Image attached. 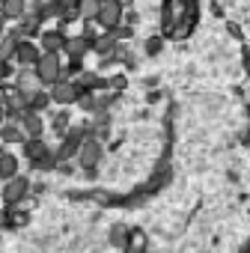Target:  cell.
Listing matches in <instances>:
<instances>
[{"instance_id":"cell-6","label":"cell","mask_w":250,"mask_h":253,"mask_svg":"<svg viewBox=\"0 0 250 253\" xmlns=\"http://www.w3.org/2000/svg\"><path fill=\"white\" fill-rule=\"evenodd\" d=\"M39 57H42V48H39L36 42H30V39H24V42H18V51H15V60H18V66H21V69H33V66L39 63Z\"/></svg>"},{"instance_id":"cell-10","label":"cell","mask_w":250,"mask_h":253,"mask_svg":"<svg viewBox=\"0 0 250 253\" xmlns=\"http://www.w3.org/2000/svg\"><path fill=\"white\" fill-rule=\"evenodd\" d=\"M116 48H119V39H116L113 33H104V36H98V39L92 42V51H95L98 57H104V60H107V57H113V51H116Z\"/></svg>"},{"instance_id":"cell-27","label":"cell","mask_w":250,"mask_h":253,"mask_svg":"<svg viewBox=\"0 0 250 253\" xmlns=\"http://www.w3.org/2000/svg\"><path fill=\"white\" fill-rule=\"evenodd\" d=\"M0 223H6V214H0Z\"/></svg>"},{"instance_id":"cell-4","label":"cell","mask_w":250,"mask_h":253,"mask_svg":"<svg viewBox=\"0 0 250 253\" xmlns=\"http://www.w3.org/2000/svg\"><path fill=\"white\" fill-rule=\"evenodd\" d=\"M66 42H69V36L63 33V24H60L57 30H42V36H39V48H42V54L66 51Z\"/></svg>"},{"instance_id":"cell-1","label":"cell","mask_w":250,"mask_h":253,"mask_svg":"<svg viewBox=\"0 0 250 253\" xmlns=\"http://www.w3.org/2000/svg\"><path fill=\"white\" fill-rule=\"evenodd\" d=\"M95 24H98L104 33L116 30V27L122 24V0H104L101 9H98V15H95Z\"/></svg>"},{"instance_id":"cell-9","label":"cell","mask_w":250,"mask_h":253,"mask_svg":"<svg viewBox=\"0 0 250 253\" xmlns=\"http://www.w3.org/2000/svg\"><path fill=\"white\" fill-rule=\"evenodd\" d=\"M18 125H21V131L27 137H42V131H45V122H42V116L36 110H24V116H21Z\"/></svg>"},{"instance_id":"cell-15","label":"cell","mask_w":250,"mask_h":253,"mask_svg":"<svg viewBox=\"0 0 250 253\" xmlns=\"http://www.w3.org/2000/svg\"><path fill=\"white\" fill-rule=\"evenodd\" d=\"M57 3H60V21L63 24L81 18V0H57Z\"/></svg>"},{"instance_id":"cell-23","label":"cell","mask_w":250,"mask_h":253,"mask_svg":"<svg viewBox=\"0 0 250 253\" xmlns=\"http://www.w3.org/2000/svg\"><path fill=\"white\" fill-rule=\"evenodd\" d=\"M110 86H116V89H119V86H125V78H122V75H116V78L110 81Z\"/></svg>"},{"instance_id":"cell-18","label":"cell","mask_w":250,"mask_h":253,"mask_svg":"<svg viewBox=\"0 0 250 253\" xmlns=\"http://www.w3.org/2000/svg\"><path fill=\"white\" fill-rule=\"evenodd\" d=\"M69 125H72V116H69V110H60V113L54 116V122H51V128H54L57 134H66V131H69Z\"/></svg>"},{"instance_id":"cell-13","label":"cell","mask_w":250,"mask_h":253,"mask_svg":"<svg viewBox=\"0 0 250 253\" xmlns=\"http://www.w3.org/2000/svg\"><path fill=\"white\" fill-rule=\"evenodd\" d=\"M15 176H18V158L12 152H3V155H0V179L9 182Z\"/></svg>"},{"instance_id":"cell-24","label":"cell","mask_w":250,"mask_h":253,"mask_svg":"<svg viewBox=\"0 0 250 253\" xmlns=\"http://www.w3.org/2000/svg\"><path fill=\"white\" fill-rule=\"evenodd\" d=\"M0 21H6V6H3V0H0Z\"/></svg>"},{"instance_id":"cell-12","label":"cell","mask_w":250,"mask_h":253,"mask_svg":"<svg viewBox=\"0 0 250 253\" xmlns=\"http://www.w3.org/2000/svg\"><path fill=\"white\" fill-rule=\"evenodd\" d=\"M92 48V42L86 39V36H75V39H69L66 42V54L72 57V60H83V54Z\"/></svg>"},{"instance_id":"cell-16","label":"cell","mask_w":250,"mask_h":253,"mask_svg":"<svg viewBox=\"0 0 250 253\" xmlns=\"http://www.w3.org/2000/svg\"><path fill=\"white\" fill-rule=\"evenodd\" d=\"M51 101H54V98H51V92L36 89V92L27 98V107H30V110H36V113H42V110H48V107H51Z\"/></svg>"},{"instance_id":"cell-22","label":"cell","mask_w":250,"mask_h":253,"mask_svg":"<svg viewBox=\"0 0 250 253\" xmlns=\"http://www.w3.org/2000/svg\"><path fill=\"white\" fill-rule=\"evenodd\" d=\"M158 45H161V42L152 39V42H146V51H149V54H158Z\"/></svg>"},{"instance_id":"cell-14","label":"cell","mask_w":250,"mask_h":253,"mask_svg":"<svg viewBox=\"0 0 250 253\" xmlns=\"http://www.w3.org/2000/svg\"><path fill=\"white\" fill-rule=\"evenodd\" d=\"M0 140H3V143H24L27 134L21 131V125H18V122H6L3 128H0Z\"/></svg>"},{"instance_id":"cell-3","label":"cell","mask_w":250,"mask_h":253,"mask_svg":"<svg viewBox=\"0 0 250 253\" xmlns=\"http://www.w3.org/2000/svg\"><path fill=\"white\" fill-rule=\"evenodd\" d=\"M48 92H51V98H54L57 104H72V101H78L81 86H78L75 81H63V78H60V81H54V84H51V89H48Z\"/></svg>"},{"instance_id":"cell-19","label":"cell","mask_w":250,"mask_h":253,"mask_svg":"<svg viewBox=\"0 0 250 253\" xmlns=\"http://www.w3.org/2000/svg\"><path fill=\"white\" fill-rule=\"evenodd\" d=\"M15 51H18V39L6 36L3 42H0V60H15Z\"/></svg>"},{"instance_id":"cell-5","label":"cell","mask_w":250,"mask_h":253,"mask_svg":"<svg viewBox=\"0 0 250 253\" xmlns=\"http://www.w3.org/2000/svg\"><path fill=\"white\" fill-rule=\"evenodd\" d=\"M98 161H101V140L98 137H86L83 146L78 149V164L86 167V170H92Z\"/></svg>"},{"instance_id":"cell-26","label":"cell","mask_w":250,"mask_h":253,"mask_svg":"<svg viewBox=\"0 0 250 253\" xmlns=\"http://www.w3.org/2000/svg\"><path fill=\"white\" fill-rule=\"evenodd\" d=\"M3 101H6V92H3V89H0V104H3Z\"/></svg>"},{"instance_id":"cell-11","label":"cell","mask_w":250,"mask_h":253,"mask_svg":"<svg viewBox=\"0 0 250 253\" xmlns=\"http://www.w3.org/2000/svg\"><path fill=\"white\" fill-rule=\"evenodd\" d=\"M75 84L81 86V92H92V89H101V86H107V81H104L101 75H95V72H81Z\"/></svg>"},{"instance_id":"cell-8","label":"cell","mask_w":250,"mask_h":253,"mask_svg":"<svg viewBox=\"0 0 250 253\" xmlns=\"http://www.w3.org/2000/svg\"><path fill=\"white\" fill-rule=\"evenodd\" d=\"M27 191H30V182H27L24 176H15V179H9V182H6L3 200H6L9 206H15V203H21V200L27 197Z\"/></svg>"},{"instance_id":"cell-21","label":"cell","mask_w":250,"mask_h":253,"mask_svg":"<svg viewBox=\"0 0 250 253\" xmlns=\"http://www.w3.org/2000/svg\"><path fill=\"white\" fill-rule=\"evenodd\" d=\"M110 33H113L116 39H128V36H131V24H119V27L110 30Z\"/></svg>"},{"instance_id":"cell-25","label":"cell","mask_w":250,"mask_h":253,"mask_svg":"<svg viewBox=\"0 0 250 253\" xmlns=\"http://www.w3.org/2000/svg\"><path fill=\"white\" fill-rule=\"evenodd\" d=\"M6 122V110H3V104H0V125Z\"/></svg>"},{"instance_id":"cell-17","label":"cell","mask_w":250,"mask_h":253,"mask_svg":"<svg viewBox=\"0 0 250 253\" xmlns=\"http://www.w3.org/2000/svg\"><path fill=\"white\" fill-rule=\"evenodd\" d=\"M6 6V18H21L27 12V0H3Z\"/></svg>"},{"instance_id":"cell-7","label":"cell","mask_w":250,"mask_h":253,"mask_svg":"<svg viewBox=\"0 0 250 253\" xmlns=\"http://www.w3.org/2000/svg\"><path fill=\"white\" fill-rule=\"evenodd\" d=\"M36 89H42V84H39L36 72H30V69L15 72V92H21V95H27V98H30Z\"/></svg>"},{"instance_id":"cell-28","label":"cell","mask_w":250,"mask_h":253,"mask_svg":"<svg viewBox=\"0 0 250 253\" xmlns=\"http://www.w3.org/2000/svg\"><path fill=\"white\" fill-rule=\"evenodd\" d=\"M30 3H33V6H36V3H42V0H30Z\"/></svg>"},{"instance_id":"cell-2","label":"cell","mask_w":250,"mask_h":253,"mask_svg":"<svg viewBox=\"0 0 250 253\" xmlns=\"http://www.w3.org/2000/svg\"><path fill=\"white\" fill-rule=\"evenodd\" d=\"M33 72H36V78H39L42 86H51L54 81H60V72H63L60 57H57V54H42L39 63L33 66Z\"/></svg>"},{"instance_id":"cell-20","label":"cell","mask_w":250,"mask_h":253,"mask_svg":"<svg viewBox=\"0 0 250 253\" xmlns=\"http://www.w3.org/2000/svg\"><path fill=\"white\" fill-rule=\"evenodd\" d=\"M78 104H81V110H89V113L98 110V98H95L92 92H81V95H78Z\"/></svg>"}]
</instances>
